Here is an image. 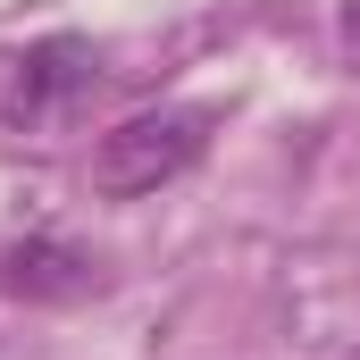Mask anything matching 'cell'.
Segmentation results:
<instances>
[{
	"label": "cell",
	"mask_w": 360,
	"mask_h": 360,
	"mask_svg": "<svg viewBox=\"0 0 360 360\" xmlns=\"http://www.w3.org/2000/svg\"><path fill=\"white\" fill-rule=\"evenodd\" d=\"M352 360H360V352H352Z\"/></svg>",
	"instance_id": "obj_5"
},
{
	"label": "cell",
	"mask_w": 360,
	"mask_h": 360,
	"mask_svg": "<svg viewBox=\"0 0 360 360\" xmlns=\"http://www.w3.org/2000/svg\"><path fill=\"white\" fill-rule=\"evenodd\" d=\"M92 76H101L92 42H76V34L34 42V51L17 59V84H8V126H42V117H59L76 92H92Z\"/></svg>",
	"instance_id": "obj_2"
},
{
	"label": "cell",
	"mask_w": 360,
	"mask_h": 360,
	"mask_svg": "<svg viewBox=\"0 0 360 360\" xmlns=\"http://www.w3.org/2000/svg\"><path fill=\"white\" fill-rule=\"evenodd\" d=\"M344 42H352V51H360V0H352V8H344Z\"/></svg>",
	"instance_id": "obj_4"
},
{
	"label": "cell",
	"mask_w": 360,
	"mask_h": 360,
	"mask_svg": "<svg viewBox=\"0 0 360 360\" xmlns=\"http://www.w3.org/2000/svg\"><path fill=\"white\" fill-rule=\"evenodd\" d=\"M210 109L201 101H168V109H134V117H117L101 143H92V193H109V201H143V193H160V184H176L201 151H210Z\"/></svg>",
	"instance_id": "obj_1"
},
{
	"label": "cell",
	"mask_w": 360,
	"mask_h": 360,
	"mask_svg": "<svg viewBox=\"0 0 360 360\" xmlns=\"http://www.w3.org/2000/svg\"><path fill=\"white\" fill-rule=\"evenodd\" d=\"M0 285H8V293H25V302H76V293L101 285V269H92L76 243L34 235V243H17V252L0 260Z\"/></svg>",
	"instance_id": "obj_3"
}]
</instances>
